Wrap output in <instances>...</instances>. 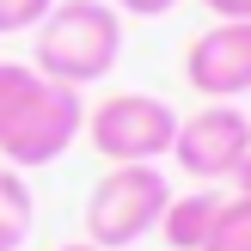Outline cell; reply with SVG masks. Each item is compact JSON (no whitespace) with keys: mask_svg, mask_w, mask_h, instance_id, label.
Segmentation results:
<instances>
[{"mask_svg":"<svg viewBox=\"0 0 251 251\" xmlns=\"http://www.w3.org/2000/svg\"><path fill=\"white\" fill-rule=\"evenodd\" d=\"M123 55V12L110 0H55L49 19L37 25L31 68L55 86H98Z\"/></svg>","mask_w":251,"mask_h":251,"instance_id":"6da1fadb","label":"cell"},{"mask_svg":"<svg viewBox=\"0 0 251 251\" xmlns=\"http://www.w3.org/2000/svg\"><path fill=\"white\" fill-rule=\"evenodd\" d=\"M172 202V184L159 166H110L86 196V245L98 251H129L159 227Z\"/></svg>","mask_w":251,"mask_h":251,"instance_id":"7a4b0ae2","label":"cell"},{"mask_svg":"<svg viewBox=\"0 0 251 251\" xmlns=\"http://www.w3.org/2000/svg\"><path fill=\"white\" fill-rule=\"evenodd\" d=\"M86 141L110 159V166H159L178 135V110L153 92H110L86 110Z\"/></svg>","mask_w":251,"mask_h":251,"instance_id":"3957f363","label":"cell"},{"mask_svg":"<svg viewBox=\"0 0 251 251\" xmlns=\"http://www.w3.org/2000/svg\"><path fill=\"white\" fill-rule=\"evenodd\" d=\"M86 129V104L74 86L55 80H37L31 98L12 110V123L0 129V159L12 172H37V166H55L61 153L74 147V135Z\"/></svg>","mask_w":251,"mask_h":251,"instance_id":"277c9868","label":"cell"},{"mask_svg":"<svg viewBox=\"0 0 251 251\" xmlns=\"http://www.w3.org/2000/svg\"><path fill=\"white\" fill-rule=\"evenodd\" d=\"M245 153H251V117L239 104H202V110H190V117H178L172 159H178V172H190L196 184H227Z\"/></svg>","mask_w":251,"mask_h":251,"instance_id":"5b68a950","label":"cell"},{"mask_svg":"<svg viewBox=\"0 0 251 251\" xmlns=\"http://www.w3.org/2000/svg\"><path fill=\"white\" fill-rule=\"evenodd\" d=\"M184 80L208 104H233L251 92V19H215L184 49Z\"/></svg>","mask_w":251,"mask_h":251,"instance_id":"8992f818","label":"cell"},{"mask_svg":"<svg viewBox=\"0 0 251 251\" xmlns=\"http://www.w3.org/2000/svg\"><path fill=\"white\" fill-rule=\"evenodd\" d=\"M215 215H221V190H190V196H172L166 202V215H159L153 233L172 251H196L208 239V227H215Z\"/></svg>","mask_w":251,"mask_h":251,"instance_id":"52a82bcc","label":"cell"},{"mask_svg":"<svg viewBox=\"0 0 251 251\" xmlns=\"http://www.w3.org/2000/svg\"><path fill=\"white\" fill-rule=\"evenodd\" d=\"M31 227H37V196H31V184H25V172L0 166V251H25Z\"/></svg>","mask_w":251,"mask_h":251,"instance_id":"ba28073f","label":"cell"},{"mask_svg":"<svg viewBox=\"0 0 251 251\" xmlns=\"http://www.w3.org/2000/svg\"><path fill=\"white\" fill-rule=\"evenodd\" d=\"M196 251H251V196H221V215Z\"/></svg>","mask_w":251,"mask_h":251,"instance_id":"9c48e42d","label":"cell"},{"mask_svg":"<svg viewBox=\"0 0 251 251\" xmlns=\"http://www.w3.org/2000/svg\"><path fill=\"white\" fill-rule=\"evenodd\" d=\"M37 80H43V74H37V68H25V61H0V129H6V123H12V110L31 98V86H37Z\"/></svg>","mask_w":251,"mask_h":251,"instance_id":"30bf717a","label":"cell"},{"mask_svg":"<svg viewBox=\"0 0 251 251\" xmlns=\"http://www.w3.org/2000/svg\"><path fill=\"white\" fill-rule=\"evenodd\" d=\"M55 0H0V37H19V31H37L49 19Z\"/></svg>","mask_w":251,"mask_h":251,"instance_id":"8fae6325","label":"cell"},{"mask_svg":"<svg viewBox=\"0 0 251 251\" xmlns=\"http://www.w3.org/2000/svg\"><path fill=\"white\" fill-rule=\"evenodd\" d=\"M117 12H135V19H159V12H172L178 0H110Z\"/></svg>","mask_w":251,"mask_h":251,"instance_id":"7c38bea8","label":"cell"},{"mask_svg":"<svg viewBox=\"0 0 251 251\" xmlns=\"http://www.w3.org/2000/svg\"><path fill=\"white\" fill-rule=\"evenodd\" d=\"M215 19H251V0H202Z\"/></svg>","mask_w":251,"mask_h":251,"instance_id":"4fadbf2b","label":"cell"},{"mask_svg":"<svg viewBox=\"0 0 251 251\" xmlns=\"http://www.w3.org/2000/svg\"><path fill=\"white\" fill-rule=\"evenodd\" d=\"M227 184H233V196H251V153L233 166V178H227Z\"/></svg>","mask_w":251,"mask_h":251,"instance_id":"5bb4252c","label":"cell"},{"mask_svg":"<svg viewBox=\"0 0 251 251\" xmlns=\"http://www.w3.org/2000/svg\"><path fill=\"white\" fill-rule=\"evenodd\" d=\"M55 251H98V245H86V239H74V245H55Z\"/></svg>","mask_w":251,"mask_h":251,"instance_id":"9a60e30c","label":"cell"}]
</instances>
